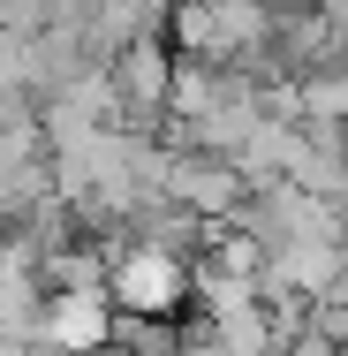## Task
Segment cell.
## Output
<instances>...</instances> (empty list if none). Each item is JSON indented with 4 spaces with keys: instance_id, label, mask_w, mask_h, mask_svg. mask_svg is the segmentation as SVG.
<instances>
[{
    "instance_id": "obj_2",
    "label": "cell",
    "mask_w": 348,
    "mask_h": 356,
    "mask_svg": "<svg viewBox=\"0 0 348 356\" xmlns=\"http://www.w3.org/2000/svg\"><path fill=\"white\" fill-rule=\"evenodd\" d=\"M159 197H174V205H190L197 220L227 227V213L250 197V175H242L235 159H219V152H174V144H167V175H159Z\"/></svg>"
},
{
    "instance_id": "obj_5",
    "label": "cell",
    "mask_w": 348,
    "mask_h": 356,
    "mask_svg": "<svg viewBox=\"0 0 348 356\" xmlns=\"http://www.w3.org/2000/svg\"><path fill=\"white\" fill-rule=\"evenodd\" d=\"M83 356H129V349H122V341H99V349H83Z\"/></svg>"
},
{
    "instance_id": "obj_7",
    "label": "cell",
    "mask_w": 348,
    "mask_h": 356,
    "mask_svg": "<svg viewBox=\"0 0 348 356\" xmlns=\"http://www.w3.org/2000/svg\"><path fill=\"white\" fill-rule=\"evenodd\" d=\"M341 356H348V349H341Z\"/></svg>"
},
{
    "instance_id": "obj_3",
    "label": "cell",
    "mask_w": 348,
    "mask_h": 356,
    "mask_svg": "<svg viewBox=\"0 0 348 356\" xmlns=\"http://www.w3.org/2000/svg\"><path fill=\"white\" fill-rule=\"evenodd\" d=\"M53 197V152H46V122L38 129H0V235L23 227Z\"/></svg>"
},
{
    "instance_id": "obj_6",
    "label": "cell",
    "mask_w": 348,
    "mask_h": 356,
    "mask_svg": "<svg viewBox=\"0 0 348 356\" xmlns=\"http://www.w3.org/2000/svg\"><path fill=\"white\" fill-rule=\"evenodd\" d=\"M258 8H288V0H258Z\"/></svg>"
},
{
    "instance_id": "obj_1",
    "label": "cell",
    "mask_w": 348,
    "mask_h": 356,
    "mask_svg": "<svg viewBox=\"0 0 348 356\" xmlns=\"http://www.w3.org/2000/svg\"><path fill=\"white\" fill-rule=\"evenodd\" d=\"M106 99H114V129L159 137L167 114H174V54H167V38H129L106 61Z\"/></svg>"
},
{
    "instance_id": "obj_4",
    "label": "cell",
    "mask_w": 348,
    "mask_h": 356,
    "mask_svg": "<svg viewBox=\"0 0 348 356\" xmlns=\"http://www.w3.org/2000/svg\"><path fill=\"white\" fill-rule=\"evenodd\" d=\"M310 8L326 15V31H333V38H341V46H348V0H310Z\"/></svg>"
}]
</instances>
